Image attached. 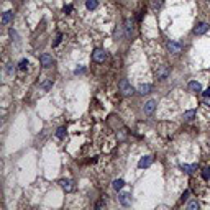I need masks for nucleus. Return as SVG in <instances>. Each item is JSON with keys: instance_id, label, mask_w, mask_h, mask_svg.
<instances>
[{"instance_id": "obj_30", "label": "nucleus", "mask_w": 210, "mask_h": 210, "mask_svg": "<svg viewBox=\"0 0 210 210\" xmlns=\"http://www.w3.org/2000/svg\"><path fill=\"white\" fill-rule=\"evenodd\" d=\"M187 195H189V191H185V192L182 194V200H185V199H187Z\"/></svg>"}, {"instance_id": "obj_13", "label": "nucleus", "mask_w": 210, "mask_h": 210, "mask_svg": "<svg viewBox=\"0 0 210 210\" xmlns=\"http://www.w3.org/2000/svg\"><path fill=\"white\" fill-rule=\"evenodd\" d=\"M181 169H182L184 172H187V174H191V172L195 171V164H182Z\"/></svg>"}, {"instance_id": "obj_15", "label": "nucleus", "mask_w": 210, "mask_h": 210, "mask_svg": "<svg viewBox=\"0 0 210 210\" xmlns=\"http://www.w3.org/2000/svg\"><path fill=\"white\" fill-rule=\"evenodd\" d=\"M125 31H127V36L131 35V31H133V22L131 20H127V23H125Z\"/></svg>"}, {"instance_id": "obj_31", "label": "nucleus", "mask_w": 210, "mask_h": 210, "mask_svg": "<svg viewBox=\"0 0 210 210\" xmlns=\"http://www.w3.org/2000/svg\"><path fill=\"white\" fill-rule=\"evenodd\" d=\"M59 41H61V35H59V36H58V39H56V41H54V46H58V44H59Z\"/></svg>"}, {"instance_id": "obj_7", "label": "nucleus", "mask_w": 210, "mask_h": 210, "mask_svg": "<svg viewBox=\"0 0 210 210\" xmlns=\"http://www.w3.org/2000/svg\"><path fill=\"white\" fill-rule=\"evenodd\" d=\"M208 31V25L207 23H199L195 28H194V33H195L197 36H200V35H204V33H207Z\"/></svg>"}, {"instance_id": "obj_3", "label": "nucleus", "mask_w": 210, "mask_h": 210, "mask_svg": "<svg viewBox=\"0 0 210 210\" xmlns=\"http://www.w3.org/2000/svg\"><path fill=\"white\" fill-rule=\"evenodd\" d=\"M92 59L97 61V63H102V61L107 59V52H105L103 49H95L94 52H92Z\"/></svg>"}, {"instance_id": "obj_32", "label": "nucleus", "mask_w": 210, "mask_h": 210, "mask_svg": "<svg viewBox=\"0 0 210 210\" xmlns=\"http://www.w3.org/2000/svg\"><path fill=\"white\" fill-rule=\"evenodd\" d=\"M207 105H208V107H210V100H207Z\"/></svg>"}, {"instance_id": "obj_18", "label": "nucleus", "mask_w": 210, "mask_h": 210, "mask_svg": "<svg viewBox=\"0 0 210 210\" xmlns=\"http://www.w3.org/2000/svg\"><path fill=\"white\" fill-rule=\"evenodd\" d=\"M194 117H195V110H189L184 113V120H187V122H191V120H194Z\"/></svg>"}, {"instance_id": "obj_24", "label": "nucleus", "mask_w": 210, "mask_h": 210, "mask_svg": "<svg viewBox=\"0 0 210 210\" xmlns=\"http://www.w3.org/2000/svg\"><path fill=\"white\" fill-rule=\"evenodd\" d=\"M7 72H8V74L12 76V74H13V72H15V67L12 66V64H7Z\"/></svg>"}, {"instance_id": "obj_22", "label": "nucleus", "mask_w": 210, "mask_h": 210, "mask_svg": "<svg viewBox=\"0 0 210 210\" xmlns=\"http://www.w3.org/2000/svg\"><path fill=\"white\" fill-rule=\"evenodd\" d=\"M202 177H204L205 181H208V179H210V168H205L204 171H202Z\"/></svg>"}, {"instance_id": "obj_8", "label": "nucleus", "mask_w": 210, "mask_h": 210, "mask_svg": "<svg viewBox=\"0 0 210 210\" xmlns=\"http://www.w3.org/2000/svg\"><path fill=\"white\" fill-rule=\"evenodd\" d=\"M154 108H156V100H148V102L144 103V113L151 115L153 112H154Z\"/></svg>"}, {"instance_id": "obj_19", "label": "nucleus", "mask_w": 210, "mask_h": 210, "mask_svg": "<svg viewBox=\"0 0 210 210\" xmlns=\"http://www.w3.org/2000/svg\"><path fill=\"white\" fill-rule=\"evenodd\" d=\"M187 208H189V210H195V208H199V202H197V200H191V202L187 204Z\"/></svg>"}, {"instance_id": "obj_17", "label": "nucleus", "mask_w": 210, "mask_h": 210, "mask_svg": "<svg viewBox=\"0 0 210 210\" xmlns=\"http://www.w3.org/2000/svg\"><path fill=\"white\" fill-rule=\"evenodd\" d=\"M97 5H99V2H97V0H87V2H86V7H87L89 10L97 8Z\"/></svg>"}, {"instance_id": "obj_20", "label": "nucleus", "mask_w": 210, "mask_h": 210, "mask_svg": "<svg viewBox=\"0 0 210 210\" xmlns=\"http://www.w3.org/2000/svg\"><path fill=\"white\" fill-rule=\"evenodd\" d=\"M56 136H58L59 140H63L64 136H66V130H64V128H58V131H56Z\"/></svg>"}, {"instance_id": "obj_11", "label": "nucleus", "mask_w": 210, "mask_h": 210, "mask_svg": "<svg viewBox=\"0 0 210 210\" xmlns=\"http://www.w3.org/2000/svg\"><path fill=\"white\" fill-rule=\"evenodd\" d=\"M189 89H191L192 92H200L202 86H200V82H197V80H191V82H189Z\"/></svg>"}, {"instance_id": "obj_2", "label": "nucleus", "mask_w": 210, "mask_h": 210, "mask_svg": "<svg viewBox=\"0 0 210 210\" xmlns=\"http://www.w3.org/2000/svg\"><path fill=\"white\" fill-rule=\"evenodd\" d=\"M169 74H171V69H169V67L166 66V64H163V66H159V67H158V71H156V76H158V79H159V80L166 79Z\"/></svg>"}, {"instance_id": "obj_1", "label": "nucleus", "mask_w": 210, "mask_h": 210, "mask_svg": "<svg viewBox=\"0 0 210 210\" xmlns=\"http://www.w3.org/2000/svg\"><path fill=\"white\" fill-rule=\"evenodd\" d=\"M118 87H120V90H122L123 95H131V94H133V87H131V84L128 82L127 79H122V80H120Z\"/></svg>"}, {"instance_id": "obj_14", "label": "nucleus", "mask_w": 210, "mask_h": 210, "mask_svg": "<svg viewBox=\"0 0 210 210\" xmlns=\"http://www.w3.org/2000/svg\"><path fill=\"white\" fill-rule=\"evenodd\" d=\"M12 18H13V13H12V12H5L3 17H2V23H3V25H7V23H10Z\"/></svg>"}, {"instance_id": "obj_5", "label": "nucleus", "mask_w": 210, "mask_h": 210, "mask_svg": "<svg viewBox=\"0 0 210 210\" xmlns=\"http://www.w3.org/2000/svg\"><path fill=\"white\" fill-rule=\"evenodd\" d=\"M118 200H120V204H122L123 207H130V205H131V195H130V194H127V192L120 194Z\"/></svg>"}, {"instance_id": "obj_9", "label": "nucleus", "mask_w": 210, "mask_h": 210, "mask_svg": "<svg viewBox=\"0 0 210 210\" xmlns=\"http://www.w3.org/2000/svg\"><path fill=\"white\" fill-rule=\"evenodd\" d=\"M151 163H153V158H151V156H144V158H141V159H140L138 168H140V169L148 168V166H151Z\"/></svg>"}, {"instance_id": "obj_4", "label": "nucleus", "mask_w": 210, "mask_h": 210, "mask_svg": "<svg viewBox=\"0 0 210 210\" xmlns=\"http://www.w3.org/2000/svg\"><path fill=\"white\" fill-rule=\"evenodd\" d=\"M39 61H41V66L43 67H51L52 66V56L48 54V52H44V54H41V58H39Z\"/></svg>"}, {"instance_id": "obj_23", "label": "nucleus", "mask_w": 210, "mask_h": 210, "mask_svg": "<svg viewBox=\"0 0 210 210\" xmlns=\"http://www.w3.org/2000/svg\"><path fill=\"white\" fill-rule=\"evenodd\" d=\"M18 67L22 71H26V67H28V61L26 59H22V61H20V64H18Z\"/></svg>"}, {"instance_id": "obj_27", "label": "nucleus", "mask_w": 210, "mask_h": 210, "mask_svg": "<svg viewBox=\"0 0 210 210\" xmlns=\"http://www.w3.org/2000/svg\"><path fill=\"white\" fill-rule=\"evenodd\" d=\"M76 74H84V72H86V69H84V67H77V69L74 71Z\"/></svg>"}, {"instance_id": "obj_21", "label": "nucleus", "mask_w": 210, "mask_h": 210, "mask_svg": "<svg viewBox=\"0 0 210 210\" xmlns=\"http://www.w3.org/2000/svg\"><path fill=\"white\" fill-rule=\"evenodd\" d=\"M41 87L44 89V90H49V89L52 87V79H48V80H46V82H44V84H43V86H41Z\"/></svg>"}, {"instance_id": "obj_28", "label": "nucleus", "mask_w": 210, "mask_h": 210, "mask_svg": "<svg viewBox=\"0 0 210 210\" xmlns=\"http://www.w3.org/2000/svg\"><path fill=\"white\" fill-rule=\"evenodd\" d=\"M71 10H72V7H71V5H67V7H64V8H63V12H64V13H69Z\"/></svg>"}, {"instance_id": "obj_6", "label": "nucleus", "mask_w": 210, "mask_h": 210, "mask_svg": "<svg viewBox=\"0 0 210 210\" xmlns=\"http://www.w3.org/2000/svg\"><path fill=\"white\" fill-rule=\"evenodd\" d=\"M166 48H168V51L174 52V54H177V52H181V49H182V46H181L179 43H176V41H168Z\"/></svg>"}, {"instance_id": "obj_10", "label": "nucleus", "mask_w": 210, "mask_h": 210, "mask_svg": "<svg viewBox=\"0 0 210 210\" xmlns=\"http://www.w3.org/2000/svg\"><path fill=\"white\" fill-rule=\"evenodd\" d=\"M59 184H61V187H63L66 192H71L72 189H74V185H72V181H66V179H63Z\"/></svg>"}, {"instance_id": "obj_16", "label": "nucleus", "mask_w": 210, "mask_h": 210, "mask_svg": "<svg viewBox=\"0 0 210 210\" xmlns=\"http://www.w3.org/2000/svg\"><path fill=\"white\" fill-rule=\"evenodd\" d=\"M123 185H125V181L123 179H115L113 181V189H115V191H120Z\"/></svg>"}, {"instance_id": "obj_26", "label": "nucleus", "mask_w": 210, "mask_h": 210, "mask_svg": "<svg viewBox=\"0 0 210 210\" xmlns=\"http://www.w3.org/2000/svg\"><path fill=\"white\" fill-rule=\"evenodd\" d=\"M10 36H12V39L17 41V31H15V30H10Z\"/></svg>"}, {"instance_id": "obj_12", "label": "nucleus", "mask_w": 210, "mask_h": 210, "mask_svg": "<svg viewBox=\"0 0 210 210\" xmlns=\"http://www.w3.org/2000/svg\"><path fill=\"white\" fill-rule=\"evenodd\" d=\"M138 92L140 94H149V92H151V84H141V86L138 87Z\"/></svg>"}, {"instance_id": "obj_25", "label": "nucleus", "mask_w": 210, "mask_h": 210, "mask_svg": "<svg viewBox=\"0 0 210 210\" xmlns=\"http://www.w3.org/2000/svg\"><path fill=\"white\" fill-rule=\"evenodd\" d=\"M161 3H163V0H153V7H154V8L161 7Z\"/></svg>"}, {"instance_id": "obj_29", "label": "nucleus", "mask_w": 210, "mask_h": 210, "mask_svg": "<svg viewBox=\"0 0 210 210\" xmlns=\"http://www.w3.org/2000/svg\"><path fill=\"white\" fill-rule=\"evenodd\" d=\"M204 97H205V99H208V97H210V89H207V90L204 92Z\"/></svg>"}]
</instances>
